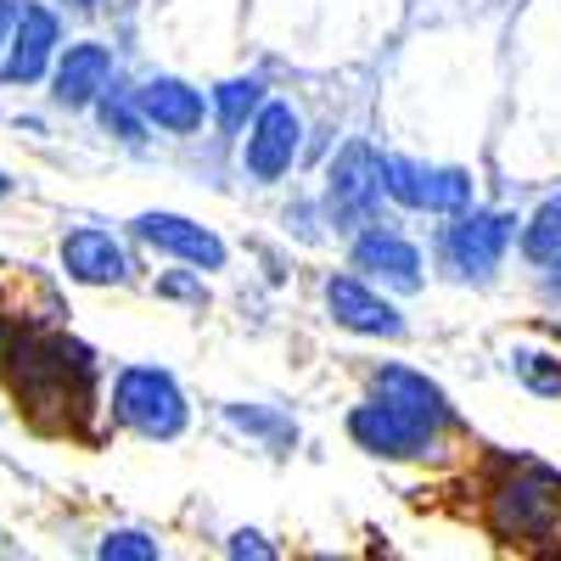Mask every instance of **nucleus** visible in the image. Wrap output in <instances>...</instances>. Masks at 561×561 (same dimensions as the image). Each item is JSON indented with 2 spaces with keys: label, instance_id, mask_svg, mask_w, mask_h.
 <instances>
[{
  "label": "nucleus",
  "instance_id": "1",
  "mask_svg": "<svg viewBox=\"0 0 561 561\" xmlns=\"http://www.w3.org/2000/svg\"><path fill=\"white\" fill-rule=\"evenodd\" d=\"M505 102V7L410 18L377 57V118L388 147L427 158L489 152Z\"/></svg>",
  "mask_w": 561,
  "mask_h": 561
},
{
  "label": "nucleus",
  "instance_id": "2",
  "mask_svg": "<svg viewBox=\"0 0 561 561\" xmlns=\"http://www.w3.org/2000/svg\"><path fill=\"white\" fill-rule=\"evenodd\" d=\"M489 147L517 185L561 174V0L505 7V102Z\"/></svg>",
  "mask_w": 561,
  "mask_h": 561
},
{
  "label": "nucleus",
  "instance_id": "3",
  "mask_svg": "<svg viewBox=\"0 0 561 561\" xmlns=\"http://www.w3.org/2000/svg\"><path fill=\"white\" fill-rule=\"evenodd\" d=\"M410 23V0H248V45L298 73L370 68Z\"/></svg>",
  "mask_w": 561,
  "mask_h": 561
},
{
  "label": "nucleus",
  "instance_id": "4",
  "mask_svg": "<svg viewBox=\"0 0 561 561\" xmlns=\"http://www.w3.org/2000/svg\"><path fill=\"white\" fill-rule=\"evenodd\" d=\"M0 377L18 410L45 433H79L102 399V354L57 325H23L0 343Z\"/></svg>",
  "mask_w": 561,
  "mask_h": 561
},
{
  "label": "nucleus",
  "instance_id": "5",
  "mask_svg": "<svg viewBox=\"0 0 561 561\" xmlns=\"http://www.w3.org/2000/svg\"><path fill=\"white\" fill-rule=\"evenodd\" d=\"M483 528L511 550L561 545V466L539 455H489Z\"/></svg>",
  "mask_w": 561,
  "mask_h": 561
},
{
  "label": "nucleus",
  "instance_id": "6",
  "mask_svg": "<svg viewBox=\"0 0 561 561\" xmlns=\"http://www.w3.org/2000/svg\"><path fill=\"white\" fill-rule=\"evenodd\" d=\"M377 174H382V197L399 214H427L449 219L460 208L483 203V180L472 158H427L410 147H377Z\"/></svg>",
  "mask_w": 561,
  "mask_h": 561
},
{
  "label": "nucleus",
  "instance_id": "7",
  "mask_svg": "<svg viewBox=\"0 0 561 561\" xmlns=\"http://www.w3.org/2000/svg\"><path fill=\"white\" fill-rule=\"evenodd\" d=\"M152 39L174 68H219L248 39V0H158Z\"/></svg>",
  "mask_w": 561,
  "mask_h": 561
},
{
  "label": "nucleus",
  "instance_id": "8",
  "mask_svg": "<svg viewBox=\"0 0 561 561\" xmlns=\"http://www.w3.org/2000/svg\"><path fill=\"white\" fill-rule=\"evenodd\" d=\"M517 219L523 214L505 203H472L449 214L433 237V264L460 287H489L500 264L511 259V248H517Z\"/></svg>",
  "mask_w": 561,
  "mask_h": 561
},
{
  "label": "nucleus",
  "instance_id": "9",
  "mask_svg": "<svg viewBox=\"0 0 561 561\" xmlns=\"http://www.w3.org/2000/svg\"><path fill=\"white\" fill-rule=\"evenodd\" d=\"M107 421L147 444H174L185 438V427H192V399H185L180 377L169 365H118L113 370V388H107Z\"/></svg>",
  "mask_w": 561,
  "mask_h": 561
},
{
  "label": "nucleus",
  "instance_id": "10",
  "mask_svg": "<svg viewBox=\"0 0 561 561\" xmlns=\"http://www.w3.org/2000/svg\"><path fill=\"white\" fill-rule=\"evenodd\" d=\"M309 158V113L293 96H264V107L248 118V129L237 135V174L259 192L280 185L287 174H298V163Z\"/></svg>",
  "mask_w": 561,
  "mask_h": 561
},
{
  "label": "nucleus",
  "instance_id": "11",
  "mask_svg": "<svg viewBox=\"0 0 561 561\" xmlns=\"http://www.w3.org/2000/svg\"><path fill=\"white\" fill-rule=\"evenodd\" d=\"M343 427H348V444L370 460H388V466H438L449 460V433L427 427V421H415L382 399H359L348 415H343Z\"/></svg>",
  "mask_w": 561,
  "mask_h": 561
},
{
  "label": "nucleus",
  "instance_id": "12",
  "mask_svg": "<svg viewBox=\"0 0 561 561\" xmlns=\"http://www.w3.org/2000/svg\"><path fill=\"white\" fill-rule=\"evenodd\" d=\"M320 214L332 230H343V237H354L359 225L370 219H382L388 197H382V174H377V140H365V135H348L337 158L325 163L320 174Z\"/></svg>",
  "mask_w": 561,
  "mask_h": 561
},
{
  "label": "nucleus",
  "instance_id": "13",
  "mask_svg": "<svg viewBox=\"0 0 561 561\" xmlns=\"http://www.w3.org/2000/svg\"><path fill=\"white\" fill-rule=\"evenodd\" d=\"M348 270H359L365 280H377L382 293L415 298L427 287V248H421L410 230H399L393 219H370L354 230L348 242Z\"/></svg>",
  "mask_w": 561,
  "mask_h": 561
},
{
  "label": "nucleus",
  "instance_id": "14",
  "mask_svg": "<svg viewBox=\"0 0 561 561\" xmlns=\"http://www.w3.org/2000/svg\"><path fill=\"white\" fill-rule=\"evenodd\" d=\"M320 304H325V320L348 337H370V343H399L410 332L404 309L393 304V293H382L377 280H365L359 270H332L320 287Z\"/></svg>",
  "mask_w": 561,
  "mask_h": 561
},
{
  "label": "nucleus",
  "instance_id": "15",
  "mask_svg": "<svg viewBox=\"0 0 561 561\" xmlns=\"http://www.w3.org/2000/svg\"><path fill=\"white\" fill-rule=\"evenodd\" d=\"M129 237L140 248H152L158 259H174V264H192L203 275H219L230 264V242L219 237L214 225L192 219V214H174V208H147L129 219Z\"/></svg>",
  "mask_w": 561,
  "mask_h": 561
},
{
  "label": "nucleus",
  "instance_id": "16",
  "mask_svg": "<svg viewBox=\"0 0 561 561\" xmlns=\"http://www.w3.org/2000/svg\"><path fill=\"white\" fill-rule=\"evenodd\" d=\"M135 107L152 135H169V140H197L208 129V90L185 68H158L147 79H135Z\"/></svg>",
  "mask_w": 561,
  "mask_h": 561
},
{
  "label": "nucleus",
  "instance_id": "17",
  "mask_svg": "<svg viewBox=\"0 0 561 561\" xmlns=\"http://www.w3.org/2000/svg\"><path fill=\"white\" fill-rule=\"evenodd\" d=\"M0 84H39L45 73H51L57 51H62V18L51 7H39V0H18V18L7 28V45H0Z\"/></svg>",
  "mask_w": 561,
  "mask_h": 561
},
{
  "label": "nucleus",
  "instance_id": "18",
  "mask_svg": "<svg viewBox=\"0 0 561 561\" xmlns=\"http://www.w3.org/2000/svg\"><path fill=\"white\" fill-rule=\"evenodd\" d=\"M45 79H51V102L62 113H90L102 90L118 79V51L107 39H96V34H90V39H68Z\"/></svg>",
  "mask_w": 561,
  "mask_h": 561
},
{
  "label": "nucleus",
  "instance_id": "19",
  "mask_svg": "<svg viewBox=\"0 0 561 561\" xmlns=\"http://www.w3.org/2000/svg\"><path fill=\"white\" fill-rule=\"evenodd\" d=\"M57 264L73 287H129L135 280V259H129L124 237L107 225H73L57 248Z\"/></svg>",
  "mask_w": 561,
  "mask_h": 561
},
{
  "label": "nucleus",
  "instance_id": "20",
  "mask_svg": "<svg viewBox=\"0 0 561 561\" xmlns=\"http://www.w3.org/2000/svg\"><path fill=\"white\" fill-rule=\"evenodd\" d=\"M365 393L382 399V404H393V410H404V415H415V421H427V427H438V433H449V438H455V427H460V410H455V399L444 393V382L427 377V370H415V365H404V359H388V365L370 370V388H365Z\"/></svg>",
  "mask_w": 561,
  "mask_h": 561
},
{
  "label": "nucleus",
  "instance_id": "21",
  "mask_svg": "<svg viewBox=\"0 0 561 561\" xmlns=\"http://www.w3.org/2000/svg\"><path fill=\"white\" fill-rule=\"evenodd\" d=\"M264 96H270V73L264 68H225L208 84V124L225 140H237L248 129V118L264 107Z\"/></svg>",
  "mask_w": 561,
  "mask_h": 561
},
{
  "label": "nucleus",
  "instance_id": "22",
  "mask_svg": "<svg viewBox=\"0 0 561 561\" xmlns=\"http://www.w3.org/2000/svg\"><path fill=\"white\" fill-rule=\"evenodd\" d=\"M225 433H237L242 444L264 449V455H293L298 449V421L280 410V404H264V399H230L219 410Z\"/></svg>",
  "mask_w": 561,
  "mask_h": 561
},
{
  "label": "nucleus",
  "instance_id": "23",
  "mask_svg": "<svg viewBox=\"0 0 561 561\" xmlns=\"http://www.w3.org/2000/svg\"><path fill=\"white\" fill-rule=\"evenodd\" d=\"M517 253L539 275L561 264V185H550V192L517 219Z\"/></svg>",
  "mask_w": 561,
  "mask_h": 561
},
{
  "label": "nucleus",
  "instance_id": "24",
  "mask_svg": "<svg viewBox=\"0 0 561 561\" xmlns=\"http://www.w3.org/2000/svg\"><path fill=\"white\" fill-rule=\"evenodd\" d=\"M511 377H517L523 393L534 399H561V348H545V343H517L505 354Z\"/></svg>",
  "mask_w": 561,
  "mask_h": 561
},
{
  "label": "nucleus",
  "instance_id": "25",
  "mask_svg": "<svg viewBox=\"0 0 561 561\" xmlns=\"http://www.w3.org/2000/svg\"><path fill=\"white\" fill-rule=\"evenodd\" d=\"M96 124H102V135H113V140H124V147H140L152 129H147V118H140V107H135V84H124V79H113L102 96H96Z\"/></svg>",
  "mask_w": 561,
  "mask_h": 561
},
{
  "label": "nucleus",
  "instance_id": "26",
  "mask_svg": "<svg viewBox=\"0 0 561 561\" xmlns=\"http://www.w3.org/2000/svg\"><path fill=\"white\" fill-rule=\"evenodd\" d=\"M102 561H158L163 556V539L147 534V528H107L102 545H96Z\"/></svg>",
  "mask_w": 561,
  "mask_h": 561
},
{
  "label": "nucleus",
  "instance_id": "27",
  "mask_svg": "<svg viewBox=\"0 0 561 561\" xmlns=\"http://www.w3.org/2000/svg\"><path fill=\"white\" fill-rule=\"evenodd\" d=\"M158 298H163V304H192V309H203V304H208L203 270H192V264L163 270V275H158Z\"/></svg>",
  "mask_w": 561,
  "mask_h": 561
},
{
  "label": "nucleus",
  "instance_id": "28",
  "mask_svg": "<svg viewBox=\"0 0 561 561\" xmlns=\"http://www.w3.org/2000/svg\"><path fill=\"white\" fill-rule=\"evenodd\" d=\"M225 556H237V561H242V556H253V561H275L280 550H275L270 534H259V528H230V534H225Z\"/></svg>",
  "mask_w": 561,
  "mask_h": 561
},
{
  "label": "nucleus",
  "instance_id": "29",
  "mask_svg": "<svg viewBox=\"0 0 561 561\" xmlns=\"http://www.w3.org/2000/svg\"><path fill=\"white\" fill-rule=\"evenodd\" d=\"M511 0H410V18H449V12H494Z\"/></svg>",
  "mask_w": 561,
  "mask_h": 561
},
{
  "label": "nucleus",
  "instance_id": "30",
  "mask_svg": "<svg viewBox=\"0 0 561 561\" xmlns=\"http://www.w3.org/2000/svg\"><path fill=\"white\" fill-rule=\"evenodd\" d=\"M545 298H550V304H561V264H556V270H545Z\"/></svg>",
  "mask_w": 561,
  "mask_h": 561
},
{
  "label": "nucleus",
  "instance_id": "31",
  "mask_svg": "<svg viewBox=\"0 0 561 561\" xmlns=\"http://www.w3.org/2000/svg\"><path fill=\"white\" fill-rule=\"evenodd\" d=\"M62 7H73V12H102L107 0H62Z\"/></svg>",
  "mask_w": 561,
  "mask_h": 561
},
{
  "label": "nucleus",
  "instance_id": "32",
  "mask_svg": "<svg viewBox=\"0 0 561 561\" xmlns=\"http://www.w3.org/2000/svg\"><path fill=\"white\" fill-rule=\"evenodd\" d=\"M12 192H18V180H12V174H7V169H0V203H7V197H12Z\"/></svg>",
  "mask_w": 561,
  "mask_h": 561
},
{
  "label": "nucleus",
  "instance_id": "33",
  "mask_svg": "<svg viewBox=\"0 0 561 561\" xmlns=\"http://www.w3.org/2000/svg\"><path fill=\"white\" fill-rule=\"evenodd\" d=\"M0 343H7V314H0Z\"/></svg>",
  "mask_w": 561,
  "mask_h": 561
}]
</instances>
